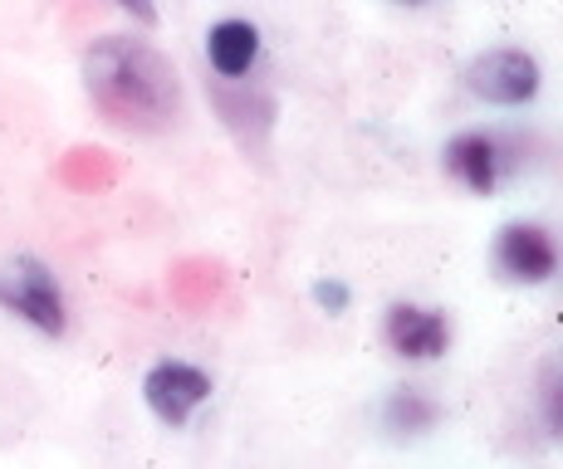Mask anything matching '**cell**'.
Instances as JSON below:
<instances>
[{
  "label": "cell",
  "instance_id": "obj_1",
  "mask_svg": "<svg viewBox=\"0 0 563 469\" xmlns=\"http://www.w3.org/2000/svg\"><path fill=\"white\" fill-rule=\"evenodd\" d=\"M84 89L123 133H167L181 118V79L172 59L133 35H103L84 49Z\"/></svg>",
  "mask_w": 563,
  "mask_h": 469
},
{
  "label": "cell",
  "instance_id": "obj_6",
  "mask_svg": "<svg viewBox=\"0 0 563 469\" xmlns=\"http://www.w3.org/2000/svg\"><path fill=\"white\" fill-rule=\"evenodd\" d=\"M387 347H393L397 357H411V362H431V357L446 353L451 343V328L441 313L431 309H417V303H397V309H387Z\"/></svg>",
  "mask_w": 563,
  "mask_h": 469
},
{
  "label": "cell",
  "instance_id": "obj_4",
  "mask_svg": "<svg viewBox=\"0 0 563 469\" xmlns=\"http://www.w3.org/2000/svg\"><path fill=\"white\" fill-rule=\"evenodd\" d=\"M143 397H147V406H153L157 421L187 425L191 411H197L201 401H211V377L191 362H157L143 381Z\"/></svg>",
  "mask_w": 563,
  "mask_h": 469
},
{
  "label": "cell",
  "instance_id": "obj_12",
  "mask_svg": "<svg viewBox=\"0 0 563 469\" xmlns=\"http://www.w3.org/2000/svg\"><path fill=\"white\" fill-rule=\"evenodd\" d=\"M118 5H123L137 25H157V5H153V0H118Z\"/></svg>",
  "mask_w": 563,
  "mask_h": 469
},
{
  "label": "cell",
  "instance_id": "obj_7",
  "mask_svg": "<svg viewBox=\"0 0 563 469\" xmlns=\"http://www.w3.org/2000/svg\"><path fill=\"white\" fill-rule=\"evenodd\" d=\"M446 167L456 171L471 191L490 196L495 181H500V147H495V137L485 133H461L446 142Z\"/></svg>",
  "mask_w": 563,
  "mask_h": 469
},
{
  "label": "cell",
  "instance_id": "obj_11",
  "mask_svg": "<svg viewBox=\"0 0 563 469\" xmlns=\"http://www.w3.org/2000/svg\"><path fill=\"white\" fill-rule=\"evenodd\" d=\"M313 303H319V309H329V313H349V283L319 279V283H313Z\"/></svg>",
  "mask_w": 563,
  "mask_h": 469
},
{
  "label": "cell",
  "instance_id": "obj_2",
  "mask_svg": "<svg viewBox=\"0 0 563 469\" xmlns=\"http://www.w3.org/2000/svg\"><path fill=\"white\" fill-rule=\"evenodd\" d=\"M0 309H10L15 319H25L30 328L59 337L64 333V293H59V279L49 275L45 259L35 255H15L0 265Z\"/></svg>",
  "mask_w": 563,
  "mask_h": 469
},
{
  "label": "cell",
  "instance_id": "obj_5",
  "mask_svg": "<svg viewBox=\"0 0 563 469\" xmlns=\"http://www.w3.org/2000/svg\"><path fill=\"white\" fill-rule=\"evenodd\" d=\"M495 259H500V269L519 283H544L554 275L559 265V249L554 239H549L544 225H529V221H515L500 231V245H495Z\"/></svg>",
  "mask_w": 563,
  "mask_h": 469
},
{
  "label": "cell",
  "instance_id": "obj_9",
  "mask_svg": "<svg viewBox=\"0 0 563 469\" xmlns=\"http://www.w3.org/2000/svg\"><path fill=\"white\" fill-rule=\"evenodd\" d=\"M383 421H387V431H397V435H421V431H431V425L441 421V406L427 397V391L402 387V391H393V397H387Z\"/></svg>",
  "mask_w": 563,
  "mask_h": 469
},
{
  "label": "cell",
  "instance_id": "obj_8",
  "mask_svg": "<svg viewBox=\"0 0 563 469\" xmlns=\"http://www.w3.org/2000/svg\"><path fill=\"white\" fill-rule=\"evenodd\" d=\"M206 54H211V69L221 79H241V74H251V64L260 54V30L251 20H221L206 35Z\"/></svg>",
  "mask_w": 563,
  "mask_h": 469
},
{
  "label": "cell",
  "instance_id": "obj_3",
  "mask_svg": "<svg viewBox=\"0 0 563 469\" xmlns=\"http://www.w3.org/2000/svg\"><path fill=\"white\" fill-rule=\"evenodd\" d=\"M465 89L481 103L519 108L539 93V59L525 49H485L465 64Z\"/></svg>",
  "mask_w": 563,
  "mask_h": 469
},
{
  "label": "cell",
  "instance_id": "obj_10",
  "mask_svg": "<svg viewBox=\"0 0 563 469\" xmlns=\"http://www.w3.org/2000/svg\"><path fill=\"white\" fill-rule=\"evenodd\" d=\"M544 411H549V431H563V381H559V367H544Z\"/></svg>",
  "mask_w": 563,
  "mask_h": 469
},
{
  "label": "cell",
  "instance_id": "obj_13",
  "mask_svg": "<svg viewBox=\"0 0 563 469\" xmlns=\"http://www.w3.org/2000/svg\"><path fill=\"white\" fill-rule=\"evenodd\" d=\"M397 5H427V0H397Z\"/></svg>",
  "mask_w": 563,
  "mask_h": 469
}]
</instances>
